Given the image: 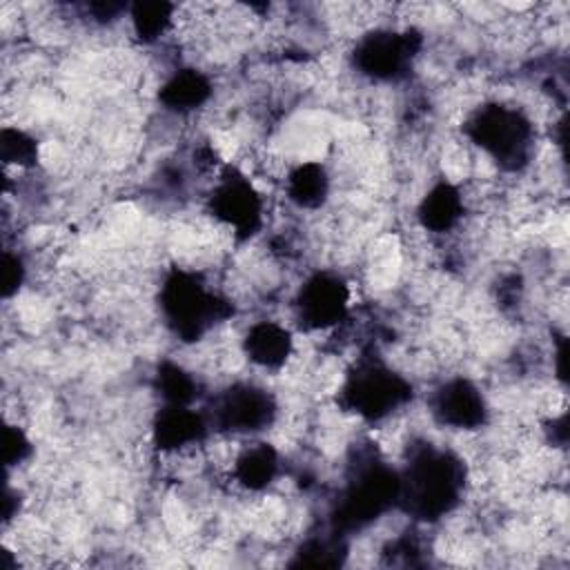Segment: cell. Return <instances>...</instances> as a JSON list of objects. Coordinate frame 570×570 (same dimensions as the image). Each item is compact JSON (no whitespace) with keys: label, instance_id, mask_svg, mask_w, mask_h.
Wrapping results in <instances>:
<instances>
[{"label":"cell","instance_id":"8992f818","mask_svg":"<svg viewBox=\"0 0 570 570\" xmlns=\"http://www.w3.org/2000/svg\"><path fill=\"white\" fill-rule=\"evenodd\" d=\"M423 49L416 27H374L356 38L350 62L370 82H396L407 76Z\"/></svg>","mask_w":570,"mask_h":570},{"label":"cell","instance_id":"d6986e66","mask_svg":"<svg viewBox=\"0 0 570 570\" xmlns=\"http://www.w3.org/2000/svg\"><path fill=\"white\" fill-rule=\"evenodd\" d=\"M31 452H33V445H31L27 432L20 425L7 423V428H4V465L18 468L31 456Z\"/></svg>","mask_w":570,"mask_h":570},{"label":"cell","instance_id":"7a4b0ae2","mask_svg":"<svg viewBox=\"0 0 570 570\" xmlns=\"http://www.w3.org/2000/svg\"><path fill=\"white\" fill-rule=\"evenodd\" d=\"M158 309L163 323L180 343L196 345L207 332L234 316V301L209 289L200 272L171 267L158 287Z\"/></svg>","mask_w":570,"mask_h":570},{"label":"cell","instance_id":"ffe728a7","mask_svg":"<svg viewBox=\"0 0 570 570\" xmlns=\"http://www.w3.org/2000/svg\"><path fill=\"white\" fill-rule=\"evenodd\" d=\"M24 276H27V267H24L22 256L4 249V256H2V294H4V298H11L22 287Z\"/></svg>","mask_w":570,"mask_h":570},{"label":"cell","instance_id":"e0dca14e","mask_svg":"<svg viewBox=\"0 0 570 570\" xmlns=\"http://www.w3.org/2000/svg\"><path fill=\"white\" fill-rule=\"evenodd\" d=\"M154 390L163 405H191L198 396V379L183 363L163 361L154 374Z\"/></svg>","mask_w":570,"mask_h":570},{"label":"cell","instance_id":"9a60e30c","mask_svg":"<svg viewBox=\"0 0 570 570\" xmlns=\"http://www.w3.org/2000/svg\"><path fill=\"white\" fill-rule=\"evenodd\" d=\"M283 191L289 205L316 212L325 207L332 194V178L323 163L318 160H298L296 165L285 169L283 176Z\"/></svg>","mask_w":570,"mask_h":570},{"label":"cell","instance_id":"9c48e42d","mask_svg":"<svg viewBox=\"0 0 570 570\" xmlns=\"http://www.w3.org/2000/svg\"><path fill=\"white\" fill-rule=\"evenodd\" d=\"M432 421L454 432H479L490 421V405L481 387L468 376H450L428 396Z\"/></svg>","mask_w":570,"mask_h":570},{"label":"cell","instance_id":"2e32d148","mask_svg":"<svg viewBox=\"0 0 570 570\" xmlns=\"http://www.w3.org/2000/svg\"><path fill=\"white\" fill-rule=\"evenodd\" d=\"M178 4L171 2H136L129 7V27L140 45H156L176 27Z\"/></svg>","mask_w":570,"mask_h":570},{"label":"cell","instance_id":"7c38bea8","mask_svg":"<svg viewBox=\"0 0 570 570\" xmlns=\"http://www.w3.org/2000/svg\"><path fill=\"white\" fill-rule=\"evenodd\" d=\"M468 200L461 187L448 178H441L428 187L416 203V225L430 236H448L463 225Z\"/></svg>","mask_w":570,"mask_h":570},{"label":"cell","instance_id":"52a82bcc","mask_svg":"<svg viewBox=\"0 0 570 570\" xmlns=\"http://www.w3.org/2000/svg\"><path fill=\"white\" fill-rule=\"evenodd\" d=\"M205 416L209 428L223 436L254 439L276 423L278 403L267 387L249 381H236L212 399Z\"/></svg>","mask_w":570,"mask_h":570},{"label":"cell","instance_id":"ac0fdd59","mask_svg":"<svg viewBox=\"0 0 570 570\" xmlns=\"http://www.w3.org/2000/svg\"><path fill=\"white\" fill-rule=\"evenodd\" d=\"M0 158L7 167L31 169L40 160V145L24 129L7 125L0 131Z\"/></svg>","mask_w":570,"mask_h":570},{"label":"cell","instance_id":"5b68a950","mask_svg":"<svg viewBox=\"0 0 570 570\" xmlns=\"http://www.w3.org/2000/svg\"><path fill=\"white\" fill-rule=\"evenodd\" d=\"M205 212L214 227L227 232L236 243H245L263 229L267 207L249 176L238 167L225 165L212 180Z\"/></svg>","mask_w":570,"mask_h":570},{"label":"cell","instance_id":"3957f363","mask_svg":"<svg viewBox=\"0 0 570 570\" xmlns=\"http://www.w3.org/2000/svg\"><path fill=\"white\" fill-rule=\"evenodd\" d=\"M463 136L503 171H523L534 154V122L512 105H479L463 122Z\"/></svg>","mask_w":570,"mask_h":570},{"label":"cell","instance_id":"8fae6325","mask_svg":"<svg viewBox=\"0 0 570 570\" xmlns=\"http://www.w3.org/2000/svg\"><path fill=\"white\" fill-rule=\"evenodd\" d=\"M240 354L263 372H281L296 356L294 332L272 318L254 321L243 332Z\"/></svg>","mask_w":570,"mask_h":570},{"label":"cell","instance_id":"5bb4252c","mask_svg":"<svg viewBox=\"0 0 570 570\" xmlns=\"http://www.w3.org/2000/svg\"><path fill=\"white\" fill-rule=\"evenodd\" d=\"M214 98V80L207 71L185 65L165 76L158 87V102L174 116H191Z\"/></svg>","mask_w":570,"mask_h":570},{"label":"cell","instance_id":"277c9868","mask_svg":"<svg viewBox=\"0 0 570 570\" xmlns=\"http://www.w3.org/2000/svg\"><path fill=\"white\" fill-rule=\"evenodd\" d=\"M414 399L410 379L392 370L381 356H361L343 376L336 403L367 423H383Z\"/></svg>","mask_w":570,"mask_h":570},{"label":"cell","instance_id":"4fadbf2b","mask_svg":"<svg viewBox=\"0 0 570 570\" xmlns=\"http://www.w3.org/2000/svg\"><path fill=\"white\" fill-rule=\"evenodd\" d=\"M281 472V454L269 441L249 439L232 454L227 474L243 492H265Z\"/></svg>","mask_w":570,"mask_h":570},{"label":"cell","instance_id":"30bf717a","mask_svg":"<svg viewBox=\"0 0 570 570\" xmlns=\"http://www.w3.org/2000/svg\"><path fill=\"white\" fill-rule=\"evenodd\" d=\"M209 430L205 412H196L191 405H160L151 419L149 441L163 456H176L200 450Z\"/></svg>","mask_w":570,"mask_h":570},{"label":"cell","instance_id":"6da1fadb","mask_svg":"<svg viewBox=\"0 0 570 570\" xmlns=\"http://www.w3.org/2000/svg\"><path fill=\"white\" fill-rule=\"evenodd\" d=\"M468 488L465 461L454 450H439L428 441L407 445L405 468L399 472V505L419 523H436L452 514Z\"/></svg>","mask_w":570,"mask_h":570},{"label":"cell","instance_id":"ba28073f","mask_svg":"<svg viewBox=\"0 0 570 570\" xmlns=\"http://www.w3.org/2000/svg\"><path fill=\"white\" fill-rule=\"evenodd\" d=\"M352 285L336 272L318 269L309 274L292 298V312L298 330L330 332L350 314Z\"/></svg>","mask_w":570,"mask_h":570}]
</instances>
